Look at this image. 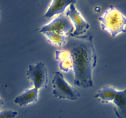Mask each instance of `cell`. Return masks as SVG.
<instances>
[{
  "mask_svg": "<svg viewBox=\"0 0 126 118\" xmlns=\"http://www.w3.org/2000/svg\"></svg>",
  "mask_w": 126,
  "mask_h": 118,
  "instance_id": "obj_14",
  "label": "cell"
},
{
  "mask_svg": "<svg viewBox=\"0 0 126 118\" xmlns=\"http://www.w3.org/2000/svg\"><path fill=\"white\" fill-rule=\"evenodd\" d=\"M74 27L70 18L66 15L62 14L58 16L53 20L39 28V33H45L48 31L61 33L70 35L73 33Z\"/></svg>",
  "mask_w": 126,
  "mask_h": 118,
  "instance_id": "obj_6",
  "label": "cell"
},
{
  "mask_svg": "<svg viewBox=\"0 0 126 118\" xmlns=\"http://www.w3.org/2000/svg\"><path fill=\"white\" fill-rule=\"evenodd\" d=\"M47 41L53 45L59 47H62L66 43L68 35L64 33L48 31L43 33Z\"/></svg>",
  "mask_w": 126,
  "mask_h": 118,
  "instance_id": "obj_11",
  "label": "cell"
},
{
  "mask_svg": "<svg viewBox=\"0 0 126 118\" xmlns=\"http://www.w3.org/2000/svg\"><path fill=\"white\" fill-rule=\"evenodd\" d=\"M94 34L86 33L79 36L68 35L62 49L71 54L75 79L74 84L84 88L94 87L93 70L97 65V57L93 43Z\"/></svg>",
  "mask_w": 126,
  "mask_h": 118,
  "instance_id": "obj_1",
  "label": "cell"
},
{
  "mask_svg": "<svg viewBox=\"0 0 126 118\" xmlns=\"http://www.w3.org/2000/svg\"><path fill=\"white\" fill-rule=\"evenodd\" d=\"M52 83L53 95L59 99L75 100L80 97L79 92L70 84L60 71H55Z\"/></svg>",
  "mask_w": 126,
  "mask_h": 118,
  "instance_id": "obj_4",
  "label": "cell"
},
{
  "mask_svg": "<svg viewBox=\"0 0 126 118\" xmlns=\"http://www.w3.org/2000/svg\"><path fill=\"white\" fill-rule=\"evenodd\" d=\"M17 114L18 113L15 111L4 109L0 111V118H15Z\"/></svg>",
  "mask_w": 126,
  "mask_h": 118,
  "instance_id": "obj_12",
  "label": "cell"
},
{
  "mask_svg": "<svg viewBox=\"0 0 126 118\" xmlns=\"http://www.w3.org/2000/svg\"><path fill=\"white\" fill-rule=\"evenodd\" d=\"M66 15L70 18L74 27L73 33L71 35L73 36H79L84 35L89 29L90 25L84 19L79 11L75 7V4H71L66 12Z\"/></svg>",
  "mask_w": 126,
  "mask_h": 118,
  "instance_id": "obj_7",
  "label": "cell"
},
{
  "mask_svg": "<svg viewBox=\"0 0 126 118\" xmlns=\"http://www.w3.org/2000/svg\"><path fill=\"white\" fill-rule=\"evenodd\" d=\"M98 20L101 28L113 38L126 32V17L113 6H111Z\"/></svg>",
  "mask_w": 126,
  "mask_h": 118,
  "instance_id": "obj_3",
  "label": "cell"
},
{
  "mask_svg": "<svg viewBox=\"0 0 126 118\" xmlns=\"http://www.w3.org/2000/svg\"><path fill=\"white\" fill-rule=\"evenodd\" d=\"M95 98L102 103H112L118 118H126V88L118 90L111 86H105L97 92Z\"/></svg>",
  "mask_w": 126,
  "mask_h": 118,
  "instance_id": "obj_2",
  "label": "cell"
},
{
  "mask_svg": "<svg viewBox=\"0 0 126 118\" xmlns=\"http://www.w3.org/2000/svg\"><path fill=\"white\" fill-rule=\"evenodd\" d=\"M27 76L34 88H46L48 82V71L44 63L39 61L34 65H29Z\"/></svg>",
  "mask_w": 126,
  "mask_h": 118,
  "instance_id": "obj_5",
  "label": "cell"
},
{
  "mask_svg": "<svg viewBox=\"0 0 126 118\" xmlns=\"http://www.w3.org/2000/svg\"><path fill=\"white\" fill-rule=\"evenodd\" d=\"M76 1H57L54 0L51 2L50 6L44 15L46 18H51L56 15L63 14L68 6L71 4H76Z\"/></svg>",
  "mask_w": 126,
  "mask_h": 118,
  "instance_id": "obj_8",
  "label": "cell"
},
{
  "mask_svg": "<svg viewBox=\"0 0 126 118\" xmlns=\"http://www.w3.org/2000/svg\"><path fill=\"white\" fill-rule=\"evenodd\" d=\"M3 104H4V101L2 100L1 98H0V109H1V107L2 106V105H3Z\"/></svg>",
  "mask_w": 126,
  "mask_h": 118,
  "instance_id": "obj_13",
  "label": "cell"
},
{
  "mask_svg": "<svg viewBox=\"0 0 126 118\" xmlns=\"http://www.w3.org/2000/svg\"><path fill=\"white\" fill-rule=\"evenodd\" d=\"M38 97L39 90L34 87L28 88L16 97L14 103L20 106H24L38 102Z\"/></svg>",
  "mask_w": 126,
  "mask_h": 118,
  "instance_id": "obj_9",
  "label": "cell"
},
{
  "mask_svg": "<svg viewBox=\"0 0 126 118\" xmlns=\"http://www.w3.org/2000/svg\"><path fill=\"white\" fill-rule=\"evenodd\" d=\"M55 59L59 62L61 71L68 73L73 68L72 57L70 52L66 50H57L55 52Z\"/></svg>",
  "mask_w": 126,
  "mask_h": 118,
  "instance_id": "obj_10",
  "label": "cell"
}]
</instances>
